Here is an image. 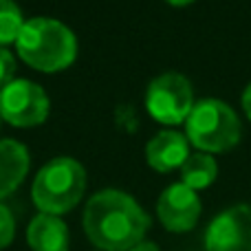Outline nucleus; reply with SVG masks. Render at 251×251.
<instances>
[{
	"mask_svg": "<svg viewBox=\"0 0 251 251\" xmlns=\"http://www.w3.org/2000/svg\"><path fill=\"white\" fill-rule=\"evenodd\" d=\"M84 234L100 251H130L143 243L150 216L130 194L101 190L88 199L82 216Z\"/></svg>",
	"mask_w": 251,
	"mask_h": 251,
	"instance_id": "f257e3e1",
	"label": "nucleus"
},
{
	"mask_svg": "<svg viewBox=\"0 0 251 251\" xmlns=\"http://www.w3.org/2000/svg\"><path fill=\"white\" fill-rule=\"evenodd\" d=\"M16 51L25 64L42 73L69 69L77 57V38L73 29L55 18H31L16 40Z\"/></svg>",
	"mask_w": 251,
	"mask_h": 251,
	"instance_id": "f03ea898",
	"label": "nucleus"
},
{
	"mask_svg": "<svg viewBox=\"0 0 251 251\" xmlns=\"http://www.w3.org/2000/svg\"><path fill=\"white\" fill-rule=\"evenodd\" d=\"M86 170L73 156H55L35 174L31 199L40 214L62 216L71 212L86 192Z\"/></svg>",
	"mask_w": 251,
	"mask_h": 251,
	"instance_id": "7ed1b4c3",
	"label": "nucleus"
},
{
	"mask_svg": "<svg viewBox=\"0 0 251 251\" xmlns=\"http://www.w3.org/2000/svg\"><path fill=\"white\" fill-rule=\"evenodd\" d=\"M240 119L236 110L223 100L205 97L196 101L185 119V137L199 152L218 154L240 141Z\"/></svg>",
	"mask_w": 251,
	"mask_h": 251,
	"instance_id": "20e7f679",
	"label": "nucleus"
},
{
	"mask_svg": "<svg viewBox=\"0 0 251 251\" xmlns=\"http://www.w3.org/2000/svg\"><path fill=\"white\" fill-rule=\"evenodd\" d=\"M194 91L185 75H156L146 91V108L152 119L165 126H178L190 117L194 108Z\"/></svg>",
	"mask_w": 251,
	"mask_h": 251,
	"instance_id": "39448f33",
	"label": "nucleus"
},
{
	"mask_svg": "<svg viewBox=\"0 0 251 251\" xmlns=\"http://www.w3.org/2000/svg\"><path fill=\"white\" fill-rule=\"evenodd\" d=\"M51 100L40 84L16 77L0 91V119L16 128H33L49 117Z\"/></svg>",
	"mask_w": 251,
	"mask_h": 251,
	"instance_id": "423d86ee",
	"label": "nucleus"
},
{
	"mask_svg": "<svg viewBox=\"0 0 251 251\" xmlns=\"http://www.w3.org/2000/svg\"><path fill=\"white\" fill-rule=\"evenodd\" d=\"M207 251H251V205H231L205 231Z\"/></svg>",
	"mask_w": 251,
	"mask_h": 251,
	"instance_id": "0eeeda50",
	"label": "nucleus"
},
{
	"mask_svg": "<svg viewBox=\"0 0 251 251\" xmlns=\"http://www.w3.org/2000/svg\"><path fill=\"white\" fill-rule=\"evenodd\" d=\"M201 212H203V205H201L199 192H194L181 181L168 185L156 201V216L161 225L174 234L194 229Z\"/></svg>",
	"mask_w": 251,
	"mask_h": 251,
	"instance_id": "6e6552de",
	"label": "nucleus"
},
{
	"mask_svg": "<svg viewBox=\"0 0 251 251\" xmlns=\"http://www.w3.org/2000/svg\"><path fill=\"white\" fill-rule=\"evenodd\" d=\"M187 156H190V141L185 134L176 132V130H161L146 143L148 165L161 174L181 170Z\"/></svg>",
	"mask_w": 251,
	"mask_h": 251,
	"instance_id": "1a4fd4ad",
	"label": "nucleus"
},
{
	"mask_svg": "<svg viewBox=\"0 0 251 251\" xmlns=\"http://www.w3.org/2000/svg\"><path fill=\"white\" fill-rule=\"evenodd\" d=\"M29 150L16 139H0V201L22 185L29 172Z\"/></svg>",
	"mask_w": 251,
	"mask_h": 251,
	"instance_id": "9d476101",
	"label": "nucleus"
},
{
	"mask_svg": "<svg viewBox=\"0 0 251 251\" xmlns=\"http://www.w3.org/2000/svg\"><path fill=\"white\" fill-rule=\"evenodd\" d=\"M26 245L31 251H69V227L60 216L38 214L26 227Z\"/></svg>",
	"mask_w": 251,
	"mask_h": 251,
	"instance_id": "9b49d317",
	"label": "nucleus"
},
{
	"mask_svg": "<svg viewBox=\"0 0 251 251\" xmlns=\"http://www.w3.org/2000/svg\"><path fill=\"white\" fill-rule=\"evenodd\" d=\"M181 183H185L187 187H192L194 192L209 187L218 176V163L212 154L207 152H196L190 154L187 161L181 165Z\"/></svg>",
	"mask_w": 251,
	"mask_h": 251,
	"instance_id": "f8f14e48",
	"label": "nucleus"
},
{
	"mask_svg": "<svg viewBox=\"0 0 251 251\" xmlns=\"http://www.w3.org/2000/svg\"><path fill=\"white\" fill-rule=\"evenodd\" d=\"M25 22L22 9L13 0H0V47L16 42Z\"/></svg>",
	"mask_w": 251,
	"mask_h": 251,
	"instance_id": "ddd939ff",
	"label": "nucleus"
},
{
	"mask_svg": "<svg viewBox=\"0 0 251 251\" xmlns=\"http://www.w3.org/2000/svg\"><path fill=\"white\" fill-rule=\"evenodd\" d=\"M13 236H16V221H13V214L7 205L0 203V251L7 249L13 243Z\"/></svg>",
	"mask_w": 251,
	"mask_h": 251,
	"instance_id": "4468645a",
	"label": "nucleus"
},
{
	"mask_svg": "<svg viewBox=\"0 0 251 251\" xmlns=\"http://www.w3.org/2000/svg\"><path fill=\"white\" fill-rule=\"evenodd\" d=\"M13 75H16V57L7 47H0V91L16 79Z\"/></svg>",
	"mask_w": 251,
	"mask_h": 251,
	"instance_id": "2eb2a0df",
	"label": "nucleus"
},
{
	"mask_svg": "<svg viewBox=\"0 0 251 251\" xmlns=\"http://www.w3.org/2000/svg\"><path fill=\"white\" fill-rule=\"evenodd\" d=\"M243 110H245V115H247V119L251 122V84L243 93Z\"/></svg>",
	"mask_w": 251,
	"mask_h": 251,
	"instance_id": "dca6fc26",
	"label": "nucleus"
},
{
	"mask_svg": "<svg viewBox=\"0 0 251 251\" xmlns=\"http://www.w3.org/2000/svg\"><path fill=\"white\" fill-rule=\"evenodd\" d=\"M130 251H161V249L154 243H150V240H143V243H139L137 247H132Z\"/></svg>",
	"mask_w": 251,
	"mask_h": 251,
	"instance_id": "f3484780",
	"label": "nucleus"
},
{
	"mask_svg": "<svg viewBox=\"0 0 251 251\" xmlns=\"http://www.w3.org/2000/svg\"><path fill=\"white\" fill-rule=\"evenodd\" d=\"M168 4H172V7H185V4L194 2V0H165Z\"/></svg>",
	"mask_w": 251,
	"mask_h": 251,
	"instance_id": "a211bd4d",
	"label": "nucleus"
}]
</instances>
